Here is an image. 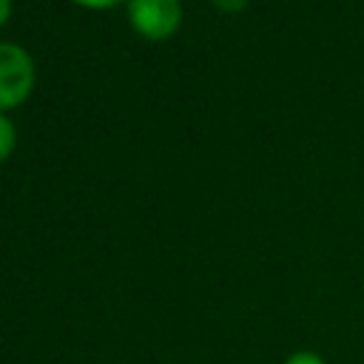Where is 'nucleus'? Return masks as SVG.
Masks as SVG:
<instances>
[{
  "label": "nucleus",
  "mask_w": 364,
  "mask_h": 364,
  "mask_svg": "<svg viewBox=\"0 0 364 364\" xmlns=\"http://www.w3.org/2000/svg\"><path fill=\"white\" fill-rule=\"evenodd\" d=\"M11 11H14V3L11 0H0V28L11 20Z\"/></svg>",
  "instance_id": "0eeeda50"
},
{
  "label": "nucleus",
  "mask_w": 364,
  "mask_h": 364,
  "mask_svg": "<svg viewBox=\"0 0 364 364\" xmlns=\"http://www.w3.org/2000/svg\"><path fill=\"white\" fill-rule=\"evenodd\" d=\"M210 3H213V9H219L225 14H236V11H245L250 0H210Z\"/></svg>",
  "instance_id": "423d86ee"
},
{
  "label": "nucleus",
  "mask_w": 364,
  "mask_h": 364,
  "mask_svg": "<svg viewBox=\"0 0 364 364\" xmlns=\"http://www.w3.org/2000/svg\"><path fill=\"white\" fill-rule=\"evenodd\" d=\"M125 14H128L131 28L148 43H162L173 37L182 26L179 0H128Z\"/></svg>",
  "instance_id": "f03ea898"
},
{
  "label": "nucleus",
  "mask_w": 364,
  "mask_h": 364,
  "mask_svg": "<svg viewBox=\"0 0 364 364\" xmlns=\"http://www.w3.org/2000/svg\"><path fill=\"white\" fill-rule=\"evenodd\" d=\"M17 148V128L9 114H0V165L14 154Z\"/></svg>",
  "instance_id": "7ed1b4c3"
},
{
  "label": "nucleus",
  "mask_w": 364,
  "mask_h": 364,
  "mask_svg": "<svg viewBox=\"0 0 364 364\" xmlns=\"http://www.w3.org/2000/svg\"><path fill=\"white\" fill-rule=\"evenodd\" d=\"M85 11H108V9H117V6H125L128 0H68Z\"/></svg>",
  "instance_id": "39448f33"
},
{
  "label": "nucleus",
  "mask_w": 364,
  "mask_h": 364,
  "mask_svg": "<svg viewBox=\"0 0 364 364\" xmlns=\"http://www.w3.org/2000/svg\"><path fill=\"white\" fill-rule=\"evenodd\" d=\"M37 85V65L28 48L0 40V114L20 108Z\"/></svg>",
  "instance_id": "f257e3e1"
},
{
  "label": "nucleus",
  "mask_w": 364,
  "mask_h": 364,
  "mask_svg": "<svg viewBox=\"0 0 364 364\" xmlns=\"http://www.w3.org/2000/svg\"><path fill=\"white\" fill-rule=\"evenodd\" d=\"M284 364H330V361L321 353H316V350H293L284 358Z\"/></svg>",
  "instance_id": "20e7f679"
}]
</instances>
